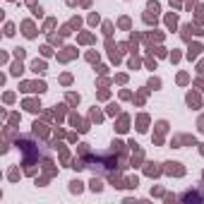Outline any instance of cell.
<instances>
[{"label": "cell", "mask_w": 204, "mask_h": 204, "mask_svg": "<svg viewBox=\"0 0 204 204\" xmlns=\"http://www.w3.org/2000/svg\"><path fill=\"white\" fill-rule=\"evenodd\" d=\"M166 173H171V175H182L185 168H182L180 163H166Z\"/></svg>", "instance_id": "obj_1"}, {"label": "cell", "mask_w": 204, "mask_h": 204, "mask_svg": "<svg viewBox=\"0 0 204 204\" xmlns=\"http://www.w3.org/2000/svg\"><path fill=\"white\" fill-rule=\"evenodd\" d=\"M22 29H24V36H29V39H34V36H36V31H34V24H31V22H24V24H22Z\"/></svg>", "instance_id": "obj_2"}, {"label": "cell", "mask_w": 204, "mask_h": 204, "mask_svg": "<svg viewBox=\"0 0 204 204\" xmlns=\"http://www.w3.org/2000/svg\"><path fill=\"white\" fill-rule=\"evenodd\" d=\"M199 50H202V46H199V43H192V46H190V50H187V58H190V60H192V58H197Z\"/></svg>", "instance_id": "obj_3"}, {"label": "cell", "mask_w": 204, "mask_h": 204, "mask_svg": "<svg viewBox=\"0 0 204 204\" xmlns=\"http://www.w3.org/2000/svg\"><path fill=\"white\" fill-rule=\"evenodd\" d=\"M31 70H34V72H46V63H43V60H34V63H31Z\"/></svg>", "instance_id": "obj_4"}, {"label": "cell", "mask_w": 204, "mask_h": 204, "mask_svg": "<svg viewBox=\"0 0 204 204\" xmlns=\"http://www.w3.org/2000/svg\"><path fill=\"white\" fill-rule=\"evenodd\" d=\"M146 123H149V118L139 115V120H137V130H139V132H146Z\"/></svg>", "instance_id": "obj_5"}, {"label": "cell", "mask_w": 204, "mask_h": 204, "mask_svg": "<svg viewBox=\"0 0 204 204\" xmlns=\"http://www.w3.org/2000/svg\"><path fill=\"white\" fill-rule=\"evenodd\" d=\"M24 108H27V110H39L41 106H39V101H31V99H29V101H24Z\"/></svg>", "instance_id": "obj_6"}, {"label": "cell", "mask_w": 204, "mask_h": 204, "mask_svg": "<svg viewBox=\"0 0 204 204\" xmlns=\"http://www.w3.org/2000/svg\"><path fill=\"white\" fill-rule=\"evenodd\" d=\"M159 173H161V168H156V163L146 166V175H159Z\"/></svg>", "instance_id": "obj_7"}, {"label": "cell", "mask_w": 204, "mask_h": 204, "mask_svg": "<svg viewBox=\"0 0 204 204\" xmlns=\"http://www.w3.org/2000/svg\"><path fill=\"white\" fill-rule=\"evenodd\" d=\"M187 103L197 108V106H199V96H197V94H187Z\"/></svg>", "instance_id": "obj_8"}, {"label": "cell", "mask_w": 204, "mask_h": 204, "mask_svg": "<svg viewBox=\"0 0 204 204\" xmlns=\"http://www.w3.org/2000/svg\"><path fill=\"white\" fill-rule=\"evenodd\" d=\"M70 190H72V192H82V182H79V180H72V182H70Z\"/></svg>", "instance_id": "obj_9"}, {"label": "cell", "mask_w": 204, "mask_h": 204, "mask_svg": "<svg viewBox=\"0 0 204 204\" xmlns=\"http://www.w3.org/2000/svg\"><path fill=\"white\" fill-rule=\"evenodd\" d=\"M125 130H127V118L123 115V118H120V123H118V132H125Z\"/></svg>", "instance_id": "obj_10"}, {"label": "cell", "mask_w": 204, "mask_h": 204, "mask_svg": "<svg viewBox=\"0 0 204 204\" xmlns=\"http://www.w3.org/2000/svg\"><path fill=\"white\" fill-rule=\"evenodd\" d=\"M34 132H36V135H46V125H39V123H34Z\"/></svg>", "instance_id": "obj_11"}, {"label": "cell", "mask_w": 204, "mask_h": 204, "mask_svg": "<svg viewBox=\"0 0 204 204\" xmlns=\"http://www.w3.org/2000/svg\"><path fill=\"white\" fill-rule=\"evenodd\" d=\"M101 187H103V185H101V180H99V178H94V180H91V190H94V192H99Z\"/></svg>", "instance_id": "obj_12"}, {"label": "cell", "mask_w": 204, "mask_h": 204, "mask_svg": "<svg viewBox=\"0 0 204 204\" xmlns=\"http://www.w3.org/2000/svg\"><path fill=\"white\" fill-rule=\"evenodd\" d=\"M72 55H75V48H65V53L60 55V58H63V60H70Z\"/></svg>", "instance_id": "obj_13"}, {"label": "cell", "mask_w": 204, "mask_h": 204, "mask_svg": "<svg viewBox=\"0 0 204 204\" xmlns=\"http://www.w3.org/2000/svg\"><path fill=\"white\" fill-rule=\"evenodd\" d=\"M22 70H24V67H22V63H14V65H12V75H19Z\"/></svg>", "instance_id": "obj_14"}, {"label": "cell", "mask_w": 204, "mask_h": 204, "mask_svg": "<svg viewBox=\"0 0 204 204\" xmlns=\"http://www.w3.org/2000/svg\"><path fill=\"white\" fill-rule=\"evenodd\" d=\"M175 22H178L175 14H168V17H166V24H168V27H175Z\"/></svg>", "instance_id": "obj_15"}, {"label": "cell", "mask_w": 204, "mask_h": 204, "mask_svg": "<svg viewBox=\"0 0 204 204\" xmlns=\"http://www.w3.org/2000/svg\"><path fill=\"white\" fill-rule=\"evenodd\" d=\"M166 127H168V123H166V120H161V123L156 125V130H159V135H161V132H166Z\"/></svg>", "instance_id": "obj_16"}, {"label": "cell", "mask_w": 204, "mask_h": 204, "mask_svg": "<svg viewBox=\"0 0 204 204\" xmlns=\"http://www.w3.org/2000/svg\"><path fill=\"white\" fill-rule=\"evenodd\" d=\"M67 101H70V103H79V96H77V94H67Z\"/></svg>", "instance_id": "obj_17"}, {"label": "cell", "mask_w": 204, "mask_h": 204, "mask_svg": "<svg viewBox=\"0 0 204 204\" xmlns=\"http://www.w3.org/2000/svg\"><path fill=\"white\" fill-rule=\"evenodd\" d=\"M159 87H161L159 79H149V89H159Z\"/></svg>", "instance_id": "obj_18"}, {"label": "cell", "mask_w": 204, "mask_h": 204, "mask_svg": "<svg viewBox=\"0 0 204 204\" xmlns=\"http://www.w3.org/2000/svg\"><path fill=\"white\" fill-rule=\"evenodd\" d=\"M91 120H96V123L101 120V113H99V110H96V108H94V110H91Z\"/></svg>", "instance_id": "obj_19"}, {"label": "cell", "mask_w": 204, "mask_h": 204, "mask_svg": "<svg viewBox=\"0 0 204 204\" xmlns=\"http://www.w3.org/2000/svg\"><path fill=\"white\" fill-rule=\"evenodd\" d=\"M108 113H110V115H115V113H118V106H115V103H110V106H108Z\"/></svg>", "instance_id": "obj_20"}, {"label": "cell", "mask_w": 204, "mask_h": 204, "mask_svg": "<svg viewBox=\"0 0 204 204\" xmlns=\"http://www.w3.org/2000/svg\"><path fill=\"white\" fill-rule=\"evenodd\" d=\"M120 27H123V29H127V27H130V19H127V17H123V19H120Z\"/></svg>", "instance_id": "obj_21"}, {"label": "cell", "mask_w": 204, "mask_h": 204, "mask_svg": "<svg viewBox=\"0 0 204 204\" xmlns=\"http://www.w3.org/2000/svg\"><path fill=\"white\" fill-rule=\"evenodd\" d=\"M149 10H151V12H159V3H154V0H151V3H149Z\"/></svg>", "instance_id": "obj_22"}, {"label": "cell", "mask_w": 204, "mask_h": 204, "mask_svg": "<svg viewBox=\"0 0 204 204\" xmlns=\"http://www.w3.org/2000/svg\"><path fill=\"white\" fill-rule=\"evenodd\" d=\"M5 34H7V36H12V34H14V27H12V24H7V27H5Z\"/></svg>", "instance_id": "obj_23"}, {"label": "cell", "mask_w": 204, "mask_h": 204, "mask_svg": "<svg viewBox=\"0 0 204 204\" xmlns=\"http://www.w3.org/2000/svg\"><path fill=\"white\" fill-rule=\"evenodd\" d=\"M14 55H17V58L22 60V58H24V48H17V50H14Z\"/></svg>", "instance_id": "obj_24"}, {"label": "cell", "mask_w": 204, "mask_h": 204, "mask_svg": "<svg viewBox=\"0 0 204 204\" xmlns=\"http://www.w3.org/2000/svg\"><path fill=\"white\" fill-rule=\"evenodd\" d=\"M60 82H63V84H70V82H72V77H70V75H63V79H60Z\"/></svg>", "instance_id": "obj_25"}, {"label": "cell", "mask_w": 204, "mask_h": 204, "mask_svg": "<svg viewBox=\"0 0 204 204\" xmlns=\"http://www.w3.org/2000/svg\"><path fill=\"white\" fill-rule=\"evenodd\" d=\"M199 130L204 132V118H199Z\"/></svg>", "instance_id": "obj_26"}, {"label": "cell", "mask_w": 204, "mask_h": 204, "mask_svg": "<svg viewBox=\"0 0 204 204\" xmlns=\"http://www.w3.org/2000/svg\"><path fill=\"white\" fill-rule=\"evenodd\" d=\"M202 154H204V144H202Z\"/></svg>", "instance_id": "obj_27"}]
</instances>
